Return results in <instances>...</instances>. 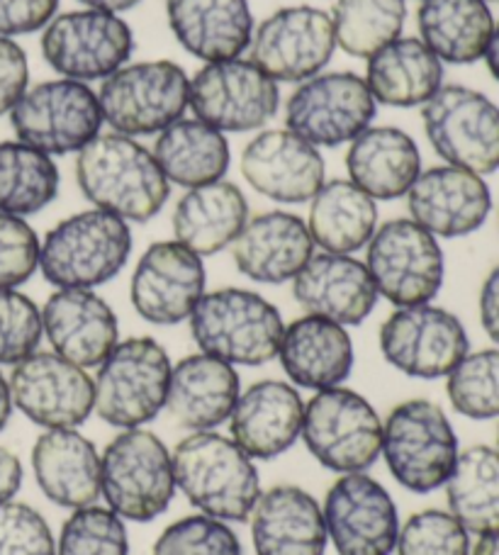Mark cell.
Wrapping results in <instances>:
<instances>
[{"label": "cell", "mask_w": 499, "mask_h": 555, "mask_svg": "<svg viewBox=\"0 0 499 555\" xmlns=\"http://www.w3.org/2000/svg\"><path fill=\"white\" fill-rule=\"evenodd\" d=\"M76 183L98 210L137 224L154 220L171 195L152 149L117 132L98 134L76 154Z\"/></svg>", "instance_id": "1"}, {"label": "cell", "mask_w": 499, "mask_h": 555, "mask_svg": "<svg viewBox=\"0 0 499 555\" xmlns=\"http://www.w3.org/2000/svg\"><path fill=\"white\" fill-rule=\"evenodd\" d=\"M176 490L185 494L200 514L242 524L261 494L256 463L232 436L191 431L171 451Z\"/></svg>", "instance_id": "2"}, {"label": "cell", "mask_w": 499, "mask_h": 555, "mask_svg": "<svg viewBox=\"0 0 499 555\" xmlns=\"http://www.w3.org/2000/svg\"><path fill=\"white\" fill-rule=\"evenodd\" d=\"M132 246L129 222L91 207L66 217L47 232L39 246V271L56 291H95L125 269Z\"/></svg>", "instance_id": "3"}, {"label": "cell", "mask_w": 499, "mask_h": 555, "mask_svg": "<svg viewBox=\"0 0 499 555\" xmlns=\"http://www.w3.org/2000/svg\"><path fill=\"white\" fill-rule=\"evenodd\" d=\"M188 320L200 351L248 369L276 359L285 330L278 307L244 287L205 293Z\"/></svg>", "instance_id": "4"}, {"label": "cell", "mask_w": 499, "mask_h": 555, "mask_svg": "<svg viewBox=\"0 0 499 555\" xmlns=\"http://www.w3.org/2000/svg\"><path fill=\"white\" fill-rule=\"evenodd\" d=\"M176 492L171 451L144 426L123 429L100 453V498L125 521L162 517Z\"/></svg>", "instance_id": "5"}, {"label": "cell", "mask_w": 499, "mask_h": 555, "mask_svg": "<svg viewBox=\"0 0 499 555\" xmlns=\"http://www.w3.org/2000/svg\"><path fill=\"white\" fill-rule=\"evenodd\" d=\"M171 359L152 336L117 341L98 365L93 412L115 429H139L166 410Z\"/></svg>", "instance_id": "6"}, {"label": "cell", "mask_w": 499, "mask_h": 555, "mask_svg": "<svg viewBox=\"0 0 499 555\" xmlns=\"http://www.w3.org/2000/svg\"><path fill=\"white\" fill-rule=\"evenodd\" d=\"M458 453V436L442 404L414 398L385 416L381 455L399 488L414 494L444 488Z\"/></svg>", "instance_id": "7"}, {"label": "cell", "mask_w": 499, "mask_h": 555, "mask_svg": "<svg viewBox=\"0 0 499 555\" xmlns=\"http://www.w3.org/2000/svg\"><path fill=\"white\" fill-rule=\"evenodd\" d=\"M191 98L185 68L168 59L125 64L100 83L98 105L110 130L125 137H152L181 120Z\"/></svg>", "instance_id": "8"}, {"label": "cell", "mask_w": 499, "mask_h": 555, "mask_svg": "<svg viewBox=\"0 0 499 555\" xmlns=\"http://www.w3.org/2000/svg\"><path fill=\"white\" fill-rule=\"evenodd\" d=\"M299 439L322 468L366 473L381 459L383 420L361 392L338 385L315 392L305 404Z\"/></svg>", "instance_id": "9"}, {"label": "cell", "mask_w": 499, "mask_h": 555, "mask_svg": "<svg viewBox=\"0 0 499 555\" xmlns=\"http://www.w3.org/2000/svg\"><path fill=\"white\" fill-rule=\"evenodd\" d=\"M17 142L49 156L78 154L103 127L98 93L88 83L54 78L27 88L10 111Z\"/></svg>", "instance_id": "10"}, {"label": "cell", "mask_w": 499, "mask_h": 555, "mask_svg": "<svg viewBox=\"0 0 499 555\" xmlns=\"http://www.w3.org/2000/svg\"><path fill=\"white\" fill-rule=\"evenodd\" d=\"M366 249L363 263L375 291L391 305H426L442 293L446 275L442 244L412 217H395L378 227Z\"/></svg>", "instance_id": "11"}, {"label": "cell", "mask_w": 499, "mask_h": 555, "mask_svg": "<svg viewBox=\"0 0 499 555\" xmlns=\"http://www.w3.org/2000/svg\"><path fill=\"white\" fill-rule=\"evenodd\" d=\"M428 144L446 164L477 176L499 171V107L468 86H442L422 105Z\"/></svg>", "instance_id": "12"}, {"label": "cell", "mask_w": 499, "mask_h": 555, "mask_svg": "<svg viewBox=\"0 0 499 555\" xmlns=\"http://www.w3.org/2000/svg\"><path fill=\"white\" fill-rule=\"evenodd\" d=\"M188 107L222 134L261 130L281 107V88L252 59L209 62L191 78Z\"/></svg>", "instance_id": "13"}, {"label": "cell", "mask_w": 499, "mask_h": 555, "mask_svg": "<svg viewBox=\"0 0 499 555\" xmlns=\"http://www.w3.org/2000/svg\"><path fill=\"white\" fill-rule=\"evenodd\" d=\"M42 56L72 81H105L135 54V33L123 17L84 8L54 15L42 33Z\"/></svg>", "instance_id": "14"}, {"label": "cell", "mask_w": 499, "mask_h": 555, "mask_svg": "<svg viewBox=\"0 0 499 555\" xmlns=\"http://www.w3.org/2000/svg\"><path fill=\"white\" fill-rule=\"evenodd\" d=\"M378 344L395 371L419 380L446 378L471 353L463 322L432 302L395 307L381 324Z\"/></svg>", "instance_id": "15"}, {"label": "cell", "mask_w": 499, "mask_h": 555, "mask_svg": "<svg viewBox=\"0 0 499 555\" xmlns=\"http://www.w3.org/2000/svg\"><path fill=\"white\" fill-rule=\"evenodd\" d=\"M378 103L366 78L322 72L297 83L285 103V127L315 146H342L373 125Z\"/></svg>", "instance_id": "16"}, {"label": "cell", "mask_w": 499, "mask_h": 555, "mask_svg": "<svg viewBox=\"0 0 499 555\" xmlns=\"http://www.w3.org/2000/svg\"><path fill=\"white\" fill-rule=\"evenodd\" d=\"M252 62L276 83H303L332 62L336 37L332 15L312 5L276 10L254 29Z\"/></svg>", "instance_id": "17"}, {"label": "cell", "mask_w": 499, "mask_h": 555, "mask_svg": "<svg viewBox=\"0 0 499 555\" xmlns=\"http://www.w3.org/2000/svg\"><path fill=\"white\" fill-rule=\"evenodd\" d=\"M322 514L338 555H393L399 533L397 504L368 473L338 475L327 490Z\"/></svg>", "instance_id": "18"}, {"label": "cell", "mask_w": 499, "mask_h": 555, "mask_svg": "<svg viewBox=\"0 0 499 555\" xmlns=\"http://www.w3.org/2000/svg\"><path fill=\"white\" fill-rule=\"evenodd\" d=\"M13 408L42 429H78L93 414V378L54 351H35L8 378Z\"/></svg>", "instance_id": "19"}, {"label": "cell", "mask_w": 499, "mask_h": 555, "mask_svg": "<svg viewBox=\"0 0 499 555\" xmlns=\"http://www.w3.org/2000/svg\"><path fill=\"white\" fill-rule=\"evenodd\" d=\"M203 256L174 242H156L137 261L129 281V300L144 322L174 326L193 314L205 295Z\"/></svg>", "instance_id": "20"}, {"label": "cell", "mask_w": 499, "mask_h": 555, "mask_svg": "<svg viewBox=\"0 0 499 555\" xmlns=\"http://www.w3.org/2000/svg\"><path fill=\"white\" fill-rule=\"evenodd\" d=\"M407 210L436 240H461L487 222L492 193L483 176L442 164L417 176L407 193Z\"/></svg>", "instance_id": "21"}, {"label": "cell", "mask_w": 499, "mask_h": 555, "mask_svg": "<svg viewBox=\"0 0 499 555\" xmlns=\"http://www.w3.org/2000/svg\"><path fill=\"white\" fill-rule=\"evenodd\" d=\"M242 176L268 201L299 205L312 201L327 181V164L307 139L285 130H261L242 152Z\"/></svg>", "instance_id": "22"}, {"label": "cell", "mask_w": 499, "mask_h": 555, "mask_svg": "<svg viewBox=\"0 0 499 555\" xmlns=\"http://www.w3.org/2000/svg\"><path fill=\"white\" fill-rule=\"evenodd\" d=\"M42 330L52 351L78 369H98L119 341L113 307L95 291L68 287L47 297Z\"/></svg>", "instance_id": "23"}, {"label": "cell", "mask_w": 499, "mask_h": 555, "mask_svg": "<svg viewBox=\"0 0 499 555\" xmlns=\"http://www.w3.org/2000/svg\"><path fill=\"white\" fill-rule=\"evenodd\" d=\"M293 297L305 314L358 326L373 314L378 291L366 263L348 254H315L293 278Z\"/></svg>", "instance_id": "24"}, {"label": "cell", "mask_w": 499, "mask_h": 555, "mask_svg": "<svg viewBox=\"0 0 499 555\" xmlns=\"http://www.w3.org/2000/svg\"><path fill=\"white\" fill-rule=\"evenodd\" d=\"M303 416L305 400L293 383L258 380L239 395L229 414V434L252 459L276 461L299 439Z\"/></svg>", "instance_id": "25"}, {"label": "cell", "mask_w": 499, "mask_h": 555, "mask_svg": "<svg viewBox=\"0 0 499 555\" xmlns=\"http://www.w3.org/2000/svg\"><path fill=\"white\" fill-rule=\"evenodd\" d=\"M315 256L312 234L295 212L271 210L248 217L232 244L236 271L254 283L283 285Z\"/></svg>", "instance_id": "26"}, {"label": "cell", "mask_w": 499, "mask_h": 555, "mask_svg": "<svg viewBox=\"0 0 499 555\" xmlns=\"http://www.w3.org/2000/svg\"><path fill=\"white\" fill-rule=\"evenodd\" d=\"M276 359L295 388L319 392L348 380L356 353L346 326L324 317L303 314L283 330Z\"/></svg>", "instance_id": "27"}, {"label": "cell", "mask_w": 499, "mask_h": 555, "mask_svg": "<svg viewBox=\"0 0 499 555\" xmlns=\"http://www.w3.org/2000/svg\"><path fill=\"white\" fill-rule=\"evenodd\" d=\"M239 395L242 380L234 365L197 351L171 369L166 412L181 429L215 431L229 422Z\"/></svg>", "instance_id": "28"}, {"label": "cell", "mask_w": 499, "mask_h": 555, "mask_svg": "<svg viewBox=\"0 0 499 555\" xmlns=\"http://www.w3.org/2000/svg\"><path fill=\"white\" fill-rule=\"evenodd\" d=\"M248 519L256 555H324L327 551L322 504L297 485H276L258 494Z\"/></svg>", "instance_id": "29"}, {"label": "cell", "mask_w": 499, "mask_h": 555, "mask_svg": "<svg viewBox=\"0 0 499 555\" xmlns=\"http://www.w3.org/2000/svg\"><path fill=\"white\" fill-rule=\"evenodd\" d=\"M33 473L44 498L81 509L100 498V453L78 429H44L33 446Z\"/></svg>", "instance_id": "30"}, {"label": "cell", "mask_w": 499, "mask_h": 555, "mask_svg": "<svg viewBox=\"0 0 499 555\" xmlns=\"http://www.w3.org/2000/svg\"><path fill=\"white\" fill-rule=\"evenodd\" d=\"M174 37L200 62L242 56L254 37L248 0H166Z\"/></svg>", "instance_id": "31"}, {"label": "cell", "mask_w": 499, "mask_h": 555, "mask_svg": "<svg viewBox=\"0 0 499 555\" xmlns=\"http://www.w3.org/2000/svg\"><path fill=\"white\" fill-rule=\"evenodd\" d=\"M348 181L373 201L405 197L422 173V154L412 137L399 127H368L346 152Z\"/></svg>", "instance_id": "32"}, {"label": "cell", "mask_w": 499, "mask_h": 555, "mask_svg": "<svg viewBox=\"0 0 499 555\" xmlns=\"http://www.w3.org/2000/svg\"><path fill=\"white\" fill-rule=\"evenodd\" d=\"M248 222V201L232 181H215L185 191L174 207L176 242L197 256H215L232 246Z\"/></svg>", "instance_id": "33"}, {"label": "cell", "mask_w": 499, "mask_h": 555, "mask_svg": "<svg viewBox=\"0 0 499 555\" xmlns=\"http://www.w3.org/2000/svg\"><path fill=\"white\" fill-rule=\"evenodd\" d=\"M363 78L375 103L417 107L444 86V64L419 37H397L368 59Z\"/></svg>", "instance_id": "34"}, {"label": "cell", "mask_w": 499, "mask_h": 555, "mask_svg": "<svg viewBox=\"0 0 499 555\" xmlns=\"http://www.w3.org/2000/svg\"><path fill=\"white\" fill-rule=\"evenodd\" d=\"M417 27L442 64L468 66L485 56L495 17L485 0H422Z\"/></svg>", "instance_id": "35"}, {"label": "cell", "mask_w": 499, "mask_h": 555, "mask_svg": "<svg viewBox=\"0 0 499 555\" xmlns=\"http://www.w3.org/2000/svg\"><path fill=\"white\" fill-rule=\"evenodd\" d=\"M152 154L168 183L185 191L222 181L232 166V149L227 137L203 120H181L156 134Z\"/></svg>", "instance_id": "36"}, {"label": "cell", "mask_w": 499, "mask_h": 555, "mask_svg": "<svg viewBox=\"0 0 499 555\" xmlns=\"http://www.w3.org/2000/svg\"><path fill=\"white\" fill-rule=\"evenodd\" d=\"M307 230L315 246L329 254L354 256L368 246L378 230V205L346 178L324 181L309 201Z\"/></svg>", "instance_id": "37"}, {"label": "cell", "mask_w": 499, "mask_h": 555, "mask_svg": "<svg viewBox=\"0 0 499 555\" xmlns=\"http://www.w3.org/2000/svg\"><path fill=\"white\" fill-rule=\"evenodd\" d=\"M448 512L468 533L499 529V451L492 446H471L458 453L446 480Z\"/></svg>", "instance_id": "38"}, {"label": "cell", "mask_w": 499, "mask_h": 555, "mask_svg": "<svg viewBox=\"0 0 499 555\" xmlns=\"http://www.w3.org/2000/svg\"><path fill=\"white\" fill-rule=\"evenodd\" d=\"M59 166L49 154L23 142H0V212L29 217L59 195Z\"/></svg>", "instance_id": "39"}, {"label": "cell", "mask_w": 499, "mask_h": 555, "mask_svg": "<svg viewBox=\"0 0 499 555\" xmlns=\"http://www.w3.org/2000/svg\"><path fill=\"white\" fill-rule=\"evenodd\" d=\"M405 0H336L332 25L336 47L354 59H371L402 35Z\"/></svg>", "instance_id": "40"}, {"label": "cell", "mask_w": 499, "mask_h": 555, "mask_svg": "<svg viewBox=\"0 0 499 555\" xmlns=\"http://www.w3.org/2000/svg\"><path fill=\"white\" fill-rule=\"evenodd\" d=\"M451 408L475 422L499 420V349L468 353L446 375Z\"/></svg>", "instance_id": "41"}, {"label": "cell", "mask_w": 499, "mask_h": 555, "mask_svg": "<svg viewBox=\"0 0 499 555\" xmlns=\"http://www.w3.org/2000/svg\"><path fill=\"white\" fill-rule=\"evenodd\" d=\"M56 555H129L125 519L98 502L72 509L59 533Z\"/></svg>", "instance_id": "42"}, {"label": "cell", "mask_w": 499, "mask_h": 555, "mask_svg": "<svg viewBox=\"0 0 499 555\" xmlns=\"http://www.w3.org/2000/svg\"><path fill=\"white\" fill-rule=\"evenodd\" d=\"M397 555H471V533L448 509L414 512L397 533Z\"/></svg>", "instance_id": "43"}, {"label": "cell", "mask_w": 499, "mask_h": 555, "mask_svg": "<svg viewBox=\"0 0 499 555\" xmlns=\"http://www.w3.org/2000/svg\"><path fill=\"white\" fill-rule=\"evenodd\" d=\"M152 555H242V541L227 521L191 514L168 524Z\"/></svg>", "instance_id": "44"}, {"label": "cell", "mask_w": 499, "mask_h": 555, "mask_svg": "<svg viewBox=\"0 0 499 555\" xmlns=\"http://www.w3.org/2000/svg\"><path fill=\"white\" fill-rule=\"evenodd\" d=\"M42 310L17 287H0V365H15L39 351Z\"/></svg>", "instance_id": "45"}, {"label": "cell", "mask_w": 499, "mask_h": 555, "mask_svg": "<svg viewBox=\"0 0 499 555\" xmlns=\"http://www.w3.org/2000/svg\"><path fill=\"white\" fill-rule=\"evenodd\" d=\"M0 555H56L47 519L25 502L0 504Z\"/></svg>", "instance_id": "46"}, {"label": "cell", "mask_w": 499, "mask_h": 555, "mask_svg": "<svg viewBox=\"0 0 499 555\" xmlns=\"http://www.w3.org/2000/svg\"><path fill=\"white\" fill-rule=\"evenodd\" d=\"M37 232L25 217L0 212V287H20L39 271Z\"/></svg>", "instance_id": "47"}, {"label": "cell", "mask_w": 499, "mask_h": 555, "mask_svg": "<svg viewBox=\"0 0 499 555\" xmlns=\"http://www.w3.org/2000/svg\"><path fill=\"white\" fill-rule=\"evenodd\" d=\"M59 0H0V37L33 35L52 23Z\"/></svg>", "instance_id": "48"}, {"label": "cell", "mask_w": 499, "mask_h": 555, "mask_svg": "<svg viewBox=\"0 0 499 555\" xmlns=\"http://www.w3.org/2000/svg\"><path fill=\"white\" fill-rule=\"evenodd\" d=\"M29 88L25 49L15 39L0 37V115H8Z\"/></svg>", "instance_id": "49"}, {"label": "cell", "mask_w": 499, "mask_h": 555, "mask_svg": "<svg viewBox=\"0 0 499 555\" xmlns=\"http://www.w3.org/2000/svg\"><path fill=\"white\" fill-rule=\"evenodd\" d=\"M477 307H481V324L485 334L499 346V263L483 281Z\"/></svg>", "instance_id": "50"}, {"label": "cell", "mask_w": 499, "mask_h": 555, "mask_svg": "<svg viewBox=\"0 0 499 555\" xmlns=\"http://www.w3.org/2000/svg\"><path fill=\"white\" fill-rule=\"evenodd\" d=\"M23 463L17 455L0 446V504L15 500V494L23 488Z\"/></svg>", "instance_id": "51"}, {"label": "cell", "mask_w": 499, "mask_h": 555, "mask_svg": "<svg viewBox=\"0 0 499 555\" xmlns=\"http://www.w3.org/2000/svg\"><path fill=\"white\" fill-rule=\"evenodd\" d=\"M78 3H84L86 8H93V10H103V13L119 15L137 8L142 0H78Z\"/></svg>", "instance_id": "52"}, {"label": "cell", "mask_w": 499, "mask_h": 555, "mask_svg": "<svg viewBox=\"0 0 499 555\" xmlns=\"http://www.w3.org/2000/svg\"><path fill=\"white\" fill-rule=\"evenodd\" d=\"M485 64H487V72L492 74L495 81L499 83V23H495V29H492V37L490 42H487V49H485Z\"/></svg>", "instance_id": "53"}, {"label": "cell", "mask_w": 499, "mask_h": 555, "mask_svg": "<svg viewBox=\"0 0 499 555\" xmlns=\"http://www.w3.org/2000/svg\"><path fill=\"white\" fill-rule=\"evenodd\" d=\"M471 555H499V529L481 533Z\"/></svg>", "instance_id": "54"}, {"label": "cell", "mask_w": 499, "mask_h": 555, "mask_svg": "<svg viewBox=\"0 0 499 555\" xmlns=\"http://www.w3.org/2000/svg\"><path fill=\"white\" fill-rule=\"evenodd\" d=\"M13 414V400H10V385L3 373H0V431L5 429Z\"/></svg>", "instance_id": "55"}, {"label": "cell", "mask_w": 499, "mask_h": 555, "mask_svg": "<svg viewBox=\"0 0 499 555\" xmlns=\"http://www.w3.org/2000/svg\"><path fill=\"white\" fill-rule=\"evenodd\" d=\"M485 3H499V0H485Z\"/></svg>", "instance_id": "56"}, {"label": "cell", "mask_w": 499, "mask_h": 555, "mask_svg": "<svg viewBox=\"0 0 499 555\" xmlns=\"http://www.w3.org/2000/svg\"><path fill=\"white\" fill-rule=\"evenodd\" d=\"M497 451H499V431H497Z\"/></svg>", "instance_id": "57"}]
</instances>
